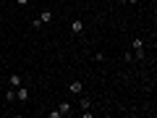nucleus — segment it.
<instances>
[{
	"instance_id": "obj_10",
	"label": "nucleus",
	"mask_w": 157,
	"mask_h": 118,
	"mask_svg": "<svg viewBox=\"0 0 157 118\" xmlns=\"http://www.w3.org/2000/svg\"><path fill=\"white\" fill-rule=\"evenodd\" d=\"M42 26H45V24L39 21V18H34V21H32V29H42Z\"/></svg>"
},
{
	"instance_id": "obj_6",
	"label": "nucleus",
	"mask_w": 157,
	"mask_h": 118,
	"mask_svg": "<svg viewBox=\"0 0 157 118\" xmlns=\"http://www.w3.org/2000/svg\"><path fill=\"white\" fill-rule=\"evenodd\" d=\"M37 18H39L42 24H50V21H52V11H42V13H39Z\"/></svg>"
},
{
	"instance_id": "obj_9",
	"label": "nucleus",
	"mask_w": 157,
	"mask_h": 118,
	"mask_svg": "<svg viewBox=\"0 0 157 118\" xmlns=\"http://www.w3.org/2000/svg\"><path fill=\"white\" fill-rule=\"evenodd\" d=\"M81 110H84V113H92V110H89V100H86V97L81 100Z\"/></svg>"
},
{
	"instance_id": "obj_7",
	"label": "nucleus",
	"mask_w": 157,
	"mask_h": 118,
	"mask_svg": "<svg viewBox=\"0 0 157 118\" xmlns=\"http://www.w3.org/2000/svg\"><path fill=\"white\" fill-rule=\"evenodd\" d=\"M16 100L26 102V100H29V92H26V89H18V87H16Z\"/></svg>"
},
{
	"instance_id": "obj_2",
	"label": "nucleus",
	"mask_w": 157,
	"mask_h": 118,
	"mask_svg": "<svg viewBox=\"0 0 157 118\" xmlns=\"http://www.w3.org/2000/svg\"><path fill=\"white\" fill-rule=\"evenodd\" d=\"M68 92H71V95H81V92H84L81 81H71V84H68Z\"/></svg>"
},
{
	"instance_id": "obj_4",
	"label": "nucleus",
	"mask_w": 157,
	"mask_h": 118,
	"mask_svg": "<svg viewBox=\"0 0 157 118\" xmlns=\"http://www.w3.org/2000/svg\"><path fill=\"white\" fill-rule=\"evenodd\" d=\"M58 113H60V116H71V113H73L71 102H60V105H58Z\"/></svg>"
},
{
	"instance_id": "obj_5",
	"label": "nucleus",
	"mask_w": 157,
	"mask_h": 118,
	"mask_svg": "<svg viewBox=\"0 0 157 118\" xmlns=\"http://www.w3.org/2000/svg\"><path fill=\"white\" fill-rule=\"evenodd\" d=\"M8 84L16 89V87H21V73H11V79H8Z\"/></svg>"
},
{
	"instance_id": "obj_12",
	"label": "nucleus",
	"mask_w": 157,
	"mask_h": 118,
	"mask_svg": "<svg viewBox=\"0 0 157 118\" xmlns=\"http://www.w3.org/2000/svg\"><path fill=\"white\" fill-rule=\"evenodd\" d=\"M126 3H131V6H136V3H139V0H126Z\"/></svg>"
},
{
	"instance_id": "obj_11",
	"label": "nucleus",
	"mask_w": 157,
	"mask_h": 118,
	"mask_svg": "<svg viewBox=\"0 0 157 118\" xmlns=\"http://www.w3.org/2000/svg\"><path fill=\"white\" fill-rule=\"evenodd\" d=\"M16 3H18V6H26V3H29V0H16Z\"/></svg>"
},
{
	"instance_id": "obj_13",
	"label": "nucleus",
	"mask_w": 157,
	"mask_h": 118,
	"mask_svg": "<svg viewBox=\"0 0 157 118\" xmlns=\"http://www.w3.org/2000/svg\"><path fill=\"white\" fill-rule=\"evenodd\" d=\"M118 3H126V0H118Z\"/></svg>"
},
{
	"instance_id": "obj_8",
	"label": "nucleus",
	"mask_w": 157,
	"mask_h": 118,
	"mask_svg": "<svg viewBox=\"0 0 157 118\" xmlns=\"http://www.w3.org/2000/svg\"><path fill=\"white\" fill-rule=\"evenodd\" d=\"M16 100V89H6V102H13Z\"/></svg>"
},
{
	"instance_id": "obj_3",
	"label": "nucleus",
	"mask_w": 157,
	"mask_h": 118,
	"mask_svg": "<svg viewBox=\"0 0 157 118\" xmlns=\"http://www.w3.org/2000/svg\"><path fill=\"white\" fill-rule=\"evenodd\" d=\"M71 32H73V34H81V32H84V21H81V18L71 21Z\"/></svg>"
},
{
	"instance_id": "obj_1",
	"label": "nucleus",
	"mask_w": 157,
	"mask_h": 118,
	"mask_svg": "<svg viewBox=\"0 0 157 118\" xmlns=\"http://www.w3.org/2000/svg\"><path fill=\"white\" fill-rule=\"evenodd\" d=\"M131 47H134V55L136 58H144V39H141V37H136L134 42H131Z\"/></svg>"
}]
</instances>
